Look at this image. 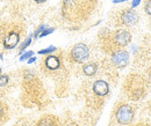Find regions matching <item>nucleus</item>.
Returning <instances> with one entry per match:
<instances>
[{
  "mask_svg": "<svg viewBox=\"0 0 151 126\" xmlns=\"http://www.w3.org/2000/svg\"><path fill=\"white\" fill-rule=\"evenodd\" d=\"M90 56V50L86 44L79 43L73 46L71 50V59L76 63H83Z\"/></svg>",
  "mask_w": 151,
  "mask_h": 126,
  "instance_id": "f257e3e1",
  "label": "nucleus"
},
{
  "mask_svg": "<svg viewBox=\"0 0 151 126\" xmlns=\"http://www.w3.org/2000/svg\"><path fill=\"white\" fill-rule=\"evenodd\" d=\"M132 117H134V112L129 105L123 104L116 110V119L120 124H123V125L129 124L132 120Z\"/></svg>",
  "mask_w": 151,
  "mask_h": 126,
  "instance_id": "f03ea898",
  "label": "nucleus"
},
{
  "mask_svg": "<svg viewBox=\"0 0 151 126\" xmlns=\"http://www.w3.org/2000/svg\"><path fill=\"white\" fill-rule=\"evenodd\" d=\"M20 42V31L18 29H12L9 30L5 36H4V46L7 50L14 49L18 43Z\"/></svg>",
  "mask_w": 151,
  "mask_h": 126,
  "instance_id": "7ed1b4c3",
  "label": "nucleus"
},
{
  "mask_svg": "<svg viewBox=\"0 0 151 126\" xmlns=\"http://www.w3.org/2000/svg\"><path fill=\"white\" fill-rule=\"evenodd\" d=\"M112 60L116 67H124L129 63V54L124 50H117L112 56Z\"/></svg>",
  "mask_w": 151,
  "mask_h": 126,
  "instance_id": "20e7f679",
  "label": "nucleus"
},
{
  "mask_svg": "<svg viewBox=\"0 0 151 126\" xmlns=\"http://www.w3.org/2000/svg\"><path fill=\"white\" fill-rule=\"evenodd\" d=\"M113 39L114 43L116 44V46L123 48L127 44H129V42H130V34L127 30H117L114 34Z\"/></svg>",
  "mask_w": 151,
  "mask_h": 126,
  "instance_id": "39448f33",
  "label": "nucleus"
},
{
  "mask_svg": "<svg viewBox=\"0 0 151 126\" xmlns=\"http://www.w3.org/2000/svg\"><path fill=\"white\" fill-rule=\"evenodd\" d=\"M137 20H138V15L132 9H126L121 14V21L126 26H132V24H135L137 22Z\"/></svg>",
  "mask_w": 151,
  "mask_h": 126,
  "instance_id": "423d86ee",
  "label": "nucleus"
},
{
  "mask_svg": "<svg viewBox=\"0 0 151 126\" xmlns=\"http://www.w3.org/2000/svg\"><path fill=\"white\" fill-rule=\"evenodd\" d=\"M93 91L98 96H105L109 91V86H108V83L106 81L98 80V81H95L94 85H93Z\"/></svg>",
  "mask_w": 151,
  "mask_h": 126,
  "instance_id": "0eeeda50",
  "label": "nucleus"
},
{
  "mask_svg": "<svg viewBox=\"0 0 151 126\" xmlns=\"http://www.w3.org/2000/svg\"><path fill=\"white\" fill-rule=\"evenodd\" d=\"M44 65H45V67H47L48 70L54 71V70H57V68L59 67L60 61H59V59L57 58L56 56H51V54H50V56H48V57L45 58Z\"/></svg>",
  "mask_w": 151,
  "mask_h": 126,
  "instance_id": "6e6552de",
  "label": "nucleus"
},
{
  "mask_svg": "<svg viewBox=\"0 0 151 126\" xmlns=\"http://www.w3.org/2000/svg\"><path fill=\"white\" fill-rule=\"evenodd\" d=\"M36 126H57V122L55 117L52 116H44L43 118L40 119Z\"/></svg>",
  "mask_w": 151,
  "mask_h": 126,
  "instance_id": "1a4fd4ad",
  "label": "nucleus"
},
{
  "mask_svg": "<svg viewBox=\"0 0 151 126\" xmlns=\"http://www.w3.org/2000/svg\"><path fill=\"white\" fill-rule=\"evenodd\" d=\"M96 65L95 64H87L83 67V72L85 73V75H88V76H93L95 73H96Z\"/></svg>",
  "mask_w": 151,
  "mask_h": 126,
  "instance_id": "9d476101",
  "label": "nucleus"
},
{
  "mask_svg": "<svg viewBox=\"0 0 151 126\" xmlns=\"http://www.w3.org/2000/svg\"><path fill=\"white\" fill-rule=\"evenodd\" d=\"M30 43H32V36H28L24 41H23V43L20 45V53L24 52V50L30 45Z\"/></svg>",
  "mask_w": 151,
  "mask_h": 126,
  "instance_id": "9b49d317",
  "label": "nucleus"
},
{
  "mask_svg": "<svg viewBox=\"0 0 151 126\" xmlns=\"http://www.w3.org/2000/svg\"><path fill=\"white\" fill-rule=\"evenodd\" d=\"M9 82V76L7 74H0V88L6 87Z\"/></svg>",
  "mask_w": 151,
  "mask_h": 126,
  "instance_id": "f8f14e48",
  "label": "nucleus"
},
{
  "mask_svg": "<svg viewBox=\"0 0 151 126\" xmlns=\"http://www.w3.org/2000/svg\"><path fill=\"white\" fill-rule=\"evenodd\" d=\"M34 56V52L33 51H26L23 53H21V57H20V61H27L30 57Z\"/></svg>",
  "mask_w": 151,
  "mask_h": 126,
  "instance_id": "ddd939ff",
  "label": "nucleus"
},
{
  "mask_svg": "<svg viewBox=\"0 0 151 126\" xmlns=\"http://www.w3.org/2000/svg\"><path fill=\"white\" fill-rule=\"evenodd\" d=\"M54 51H56V48H55V46H49V48H47V49L40 50V51H38V54H50V53H52Z\"/></svg>",
  "mask_w": 151,
  "mask_h": 126,
  "instance_id": "4468645a",
  "label": "nucleus"
},
{
  "mask_svg": "<svg viewBox=\"0 0 151 126\" xmlns=\"http://www.w3.org/2000/svg\"><path fill=\"white\" fill-rule=\"evenodd\" d=\"M54 31H55V29H54V28H47V29L44 28V30H43V31L40 34V36H38V37H40V38L45 37V36H48V35H50L51 33H54Z\"/></svg>",
  "mask_w": 151,
  "mask_h": 126,
  "instance_id": "2eb2a0df",
  "label": "nucleus"
},
{
  "mask_svg": "<svg viewBox=\"0 0 151 126\" xmlns=\"http://www.w3.org/2000/svg\"><path fill=\"white\" fill-rule=\"evenodd\" d=\"M6 113H7V112H6V108H5V105L0 103V122H2V120L5 119Z\"/></svg>",
  "mask_w": 151,
  "mask_h": 126,
  "instance_id": "dca6fc26",
  "label": "nucleus"
},
{
  "mask_svg": "<svg viewBox=\"0 0 151 126\" xmlns=\"http://www.w3.org/2000/svg\"><path fill=\"white\" fill-rule=\"evenodd\" d=\"M44 28H45V26L44 24H41L40 27H38L37 29L35 30V33H34V38H38V36H40V34L44 30Z\"/></svg>",
  "mask_w": 151,
  "mask_h": 126,
  "instance_id": "f3484780",
  "label": "nucleus"
},
{
  "mask_svg": "<svg viewBox=\"0 0 151 126\" xmlns=\"http://www.w3.org/2000/svg\"><path fill=\"white\" fill-rule=\"evenodd\" d=\"M145 12L149 15H151V0H148L147 4H145Z\"/></svg>",
  "mask_w": 151,
  "mask_h": 126,
  "instance_id": "a211bd4d",
  "label": "nucleus"
},
{
  "mask_svg": "<svg viewBox=\"0 0 151 126\" xmlns=\"http://www.w3.org/2000/svg\"><path fill=\"white\" fill-rule=\"evenodd\" d=\"M35 61H36V57H34V56H33V57H30V58L27 60V63H28V64H32V63H35Z\"/></svg>",
  "mask_w": 151,
  "mask_h": 126,
  "instance_id": "6ab92c4d",
  "label": "nucleus"
},
{
  "mask_svg": "<svg viewBox=\"0 0 151 126\" xmlns=\"http://www.w3.org/2000/svg\"><path fill=\"white\" fill-rule=\"evenodd\" d=\"M139 2H141V0H132V7H136V6H138V5H139Z\"/></svg>",
  "mask_w": 151,
  "mask_h": 126,
  "instance_id": "aec40b11",
  "label": "nucleus"
},
{
  "mask_svg": "<svg viewBox=\"0 0 151 126\" xmlns=\"http://www.w3.org/2000/svg\"><path fill=\"white\" fill-rule=\"evenodd\" d=\"M114 4H119V2H124V1H129V0H112Z\"/></svg>",
  "mask_w": 151,
  "mask_h": 126,
  "instance_id": "412c9836",
  "label": "nucleus"
},
{
  "mask_svg": "<svg viewBox=\"0 0 151 126\" xmlns=\"http://www.w3.org/2000/svg\"><path fill=\"white\" fill-rule=\"evenodd\" d=\"M35 2H38V4H41V2H44L45 0H34Z\"/></svg>",
  "mask_w": 151,
  "mask_h": 126,
  "instance_id": "4be33fe9",
  "label": "nucleus"
},
{
  "mask_svg": "<svg viewBox=\"0 0 151 126\" xmlns=\"http://www.w3.org/2000/svg\"><path fill=\"white\" fill-rule=\"evenodd\" d=\"M0 59H2V54L0 53Z\"/></svg>",
  "mask_w": 151,
  "mask_h": 126,
  "instance_id": "5701e85b",
  "label": "nucleus"
},
{
  "mask_svg": "<svg viewBox=\"0 0 151 126\" xmlns=\"http://www.w3.org/2000/svg\"><path fill=\"white\" fill-rule=\"evenodd\" d=\"M0 74H1V68H0Z\"/></svg>",
  "mask_w": 151,
  "mask_h": 126,
  "instance_id": "b1692460",
  "label": "nucleus"
},
{
  "mask_svg": "<svg viewBox=\"0 0 151 126\" xmlns=\"http://www.w3.org/2000/svg\"><path fill=\"white\" fill-rule=\"evenodd\" d=\"M88 1H91V0H88Z\"/></svg>",
  "mask_w": 151,
  "mask_h": 126,
  "instance_id": "393cba45",
  "label": "nucleus"
}]
</instances>
